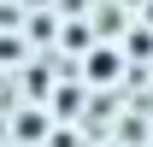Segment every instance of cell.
<instances>
[{
    "label": "cell",
    "instance_id": "6da1fadb",
    "mask_svg": "<svg viewBox=\"0 0 153 147\" xmlns=\"http://www.w3.org/2000/svg\"><path fill=\"white\" fill-rule=\"evenodd\" d=\"M88 71H94V76H100V82H106V76H112V71H118V65H112V53H94V59H88Z\"/></svg>",
    "mask_w": 153,
    "mask_h": 147
}]
</instances>
